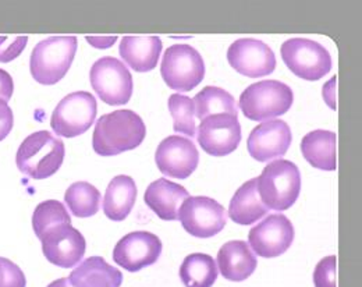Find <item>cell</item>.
<instances>
[{"instance_id": "cb8c5ba5", "label": "cell", "mask_w": 362, "mask_h": 287, "mask_svg": "<svg viewBox=\"0 0 362 287\" xmlns=\"http://www.w3.org/2000/svg\"><path fill=\"white\" fill-rule=\"evenodd\" d=\"M336 134L327 130H315L308 133L301 141V153L314 168L325 172L337 169Z\"/></svg>"}, {"instance_id": "d6a6232c", "label": "cell", "mask_w": 362, "mask_h": 287, "mask_svg": "<svg viewBox=\"0 0 362 287\" xmlns=\"http://www.w3.org/2000/svg\"><path fill=\"white\" fill-rule=\"evenodd\" d=\"M14 124L13 110L7 105V102L0 99V141H3L11 131Z\"/></svg>"}, {"instance_id": "e575fe53", "label": "cell", "mask_w": 362, "mask_h": 287, "mask_svg": "<svg viewBox=\"0 0 362 287\" xmlns=\"http://www.w3.org/2000/svg\"><path fill=\"white\" fill-rule=\"evenodd\" d=\"M47 287H74L71 285L70 279L69 278H62V279H57L54 282H52L50 285H47Z\"/></svg>"}, {"instance_id": "8992f818", "label": "cell", "mask_w": 362, "mask_h": 287, "mask_svg": "<svg viewBox=\"0 0 362 287\" xmlns=\"http://www.w3.org/2000/svg\"><path fill=\"white\" fill-rule=\"evenodd\" d=\"M160 74L169 88L179 93H188L204 80V59L197 49L189 45H172L163 54Z\"/></svg>"}, {"instance_id": "6da1fadb", "label": "cell", "mask_w": 362, "mask_h": 287, "mask_svg": "<svg viewBox=\"0 0 362 287\" xmlns=\"http://www.w3.org/2000/svg\"><path fill=\"white\" fill-rule=\"evenodd\" d=\"M145 136V123L136 112L120 109L100 116L96 122L92 148L100 156H115L138 148Z\"/></svg>"}, {"instance_id": "8fae6325", "label": "cell", "mask_w": 362, "mask_h": 287, "mask_svg": "<svg viewBox=\"0 0 362 287\" xmlns=\"http://www.w3.org/2000/svg\"><path fill=\"white\" fill-rule=\"evenodd\" d=\"M294 236V226L288 218L272 213L250 230L248 245L262 258H276L291 247Z\"/></svg>"}, {"instance_id": "ba28073f", "label": "cell", "mask_w": 362, "mask_h": 287, "mask_svg": "<svg viewBox=\"0 0 362 287\" xmlns=\"http://www.w3.org/2000/svg\"><path fill=\"white\" fill-rule=\"evenodd\" d=\"M98 103L87 91H77L64 96L50 117V126L59 137L74 139L90 130L95 122Z\"/></svg>"}, {"instance_id": "9c48e42d", "label": "cell", "mask_w": 362, "mask_h": 287, "mask_svg": "<svg viewBox=\"0 0 362 287\" xmlns=\"http://www.w3.org/2000/svg\"><path fill=\"white\" fill-rule=\"evenodd\" d=\"M280 54L290 71L307 81H317L332 70V56L327 49L311 40H288L281 45Z\"/></svg>"}, {"instance_id": "9a60e30c", "label": "cell", "mask_w": 362, "mask_h": 287, "mask_svg": "<svg viewBox=\"0 0 362 287\" xmlns=\"http://www.w3.org/2000/svg\"><path fill=\"white\" fill-rule=\"evenodd\" d=\"M162 254V241L149 232H132L119 240L113 250V261L129 272H138L153 265Z\"/></svg>"}, {"instance_id": "2e32d148", "label": "cell", "mask_w": 362, "mask_h": 287, "mask_svg": "<svg viewBox=\"0 0 362 287\" xmlns=\"http://www.w3.org/2000/svg\"><path fill=\"white\" fill-rule=\"evenodd\" d=\"M155 162L165 176L184 180L198 168L199 153L191 140L170 136L156 148Z\"/></svg>"}, {"instance_id": "3957f363", "label": "cell", "mask_w": 362, "mask_h": 287, "mask_svg": "<svg viewBox=\"0 0 362 287\" xmlns=\"http://www.w3.org/2000/svg\"><path fill=\"white\" fill-rule=\"evenodd\" d=\"M257 189L268 209L287 211L296 204L301 192L300 169L286 159L271 162L257 179Z\"/></svg>"}, {"instance_id": "4316f807", "label": "cell", "mask_w": 362, "mask_h": 287, "mask_svg": "<svg viewBox=\"0 0 362 287\" xmlns=\"http://www.w3.org/2000/svg\"><path fill=\"white\" fill-rule=\"evenodd\" d=\"M102 195L87 182L73 183L64 194V202L70 212L77 218H90L100 209Z\"/></svg>"}, {"instance_id": "7402d4cb", "label": "cell", "mask_w": 362, "mask_h": 287, "mask_svg": "<svg viewBox=\"0 0 362 287\" xmlns=\"http://www.w3.org/2000/svg\"><path fill=\"white\" fill-rule=\"evenodd\" d=\"M268 211L258 194L257 179H251L234 192L228 206V216L238 225L250 226L268 215Z\"/></svg>"}, {"instance_id": "e0dca14e", "label": "cell", "mask_w": 362, "mask_h": 287, "mask_svg": "<svg viewBox=\"0 0 362 287\" xmlns=\"http://www.w3.org/2000/svg\"><path fill=\"white\" fill-rule=\"evenodd\" d=\"M290 126L283 120H267L257 126L247 141L248 153L258 162H268L287 153L291 145Z\"/></svg>"}, {"instance_id": "52a82bcc", "label": "cell", "mask_w": 362, "mask_h": 287, "mask_svg": "<svg viewBox=\"0 0 362 287\" xmlns=\"http://www.w3.org/2000/svg\"><path fill=\"white\" fill-rule=\"evenodd\" d=\"M90 80L93 91L110 106L126 105L133 96V76L116 57L106 56L96 60L90 67Z\"/></svg>"}, {"instance_id": "f546056e", "label": "cell", "mask_w": 362, "mask_h": 287, "mask_svg": "<svg viewBox=\"0 0 362 287\" xmlns=\"http://www.w3.org/2000/svg\"><path fill=\"white\" fill-rule=\"evenodd\" d=\"M337 258L336 255L326 257L320 259L314 271V285L315 287H337Z\"/></svg>"}, {"instance_id": "ac0fdd59", "label": "cell", "mask_w": 362, "mask_h": 287, "mask_svg": "<svg viewBox=\"0 0 362 287\" xmlns=\"http://www.w3.org/2000/svg\"><path fill=\"white\" fill-rule=\"evenodd\" d=\"M216 265L227 281L243 282L255 272L258 261L248 242L243 240H233L221 247Z\"/></svg>"}, {"instance_id": "484cf974", "label": "cell", "mask_w": 362, "mask_h": 287, "mask_svg": "<svg viewBox=\"0 0 362 287\" xmlns=\"http://www.w3.org/2000/svg\"><path fill=\"white\" fill-rule=\"evenodd\" d=\"M194 100L195 116L202 122L214 115H231L238 116V109L231 94L219 87H205L198 93Z\"/></svg>"}, {"instance_id": "d4e9b609", "label": "cell", "mask_w": 362, "mask_h": 287, "mask_svg": "<svg viewBox=\"0 0 362 287\" xmlns=\"http://www.w3.org/2000/svg\"><path fill=\"white\" fill-rule=\"evenodd\" d=\"M180 279L185 287H212L218 279V265L208 254H189L180 266Z\"/></svg>"}, {"instance_id": "5bb4252c", "label": "cell", "mask_w": 362, "mask_h": 287, "mask_svg": "<svg viewBox=\"0 0 362 287\" xmlns=\"http://www.w3.org/2000/svg\"><path fill=\"white\" fill-rule=\"evenodd\" d=\"M41 241L46 259L64 269L78 265L87 250L84 236L71 225H59L47 230Z\"/></svg>"}, {"instance_id": "1f68e13d", "label": "cell", "mask_w": 362, "mask_h": 287, "mask_svg": "<svg viewBox=\"0 0 362 287\" xmlns=\"http://www.w3.org/2000/svg\"><path fill=\"white\" fill-rule=\"evenodd\" d=\"M28 44V38L23 35L0 37V63H10L17 59Z\"/></svg>"}, {"instance_id": "4fadbf2b", "label": "cell", "mask_w": 362, "mask_h": 287, "mask_svg": "<svg viewBox=\"0 0 362 287\" xmlns=\"http://www.w3.org/2000/svg\"><path fill=\"white\" fill-rule=\"evenodd\" d=\"M195 136L208 155L226 156L241 143V126L235 116L214 115L201 122Z\"/></svg>"}, {"instance_id": "7a4b0ae2", "label": "cell", "mask_w": 362, "mask_h": 287, "mask_svg": "<svg viewBox=\"0 0 362 287\" xmlns=\"http://www.w3.org/2000/svg\"><path fill=\"white\" fill-rule=\"evenodd\" d=\"M64 155L63 141L50 131L41 130L30 134L18 146L16 165L23 175L34 180H44L62 168Z\"/></svg>"}, {"instance_id": "83f0119b", "label": "cell", "mask_w": 362, "mask_h": 287, "mask_svg": "<svg viewBox=\"0 0 362 287\" xmlns=\"http://www.w3.org/2000/svg\"><path fill=\"white\" fill-rule=\"evenodd\" d=\"M59 225H71V216L60 201L47 199L35 208L33 228L38 239H42L47 230Z\"/></svg>"}, {"instance_id": "d6986e66", "label": "cell", "mask_w": 362, "mask_h": 287, "mask_svg": "<svg viewBox=\"0 0 362 287\" xmlns=\"http://www.w3.org/2000/svg\"><path fill=\"white\" fill-rule=\"evenodd\" d=\"M188 197L189 194L182 186L162 177L148 186L144 202L162 221H176L181 204Z\"/></svg>"}, {"instance_id": "836d02e7", "label": "cell", "mask_w": 362, "mask_h": 287, "mask_svg": "<svg viewBox=\"0 0 362 287\" xmlns=\"http://www.w3.org/2000/svg\"><path fill=\"white\" fill-rule=\"evenodd\" d=\"M14 93V83L11 76L0 69V99L8 102Z\"/></svg>"}, {"instance_id": "44dd1931", "label": "cell", "mask_w": 362, "mask_h": 287, "mask_svg": "<svg viewBox=\"0 0 362 287\" xmlns=\"http://www.w3.org/2000/svg\"><path fill=\"white\" fill-rule=\"evenodd\" d=\"M74 287H120L123 274L102 257H90L69 276Z\"/></svg>"}, {"instance_id": "277c9868", "label": "cell", "mask_w": 362, "mask_h": 287, "mask_svg": "<svg viewBox=\"0 0 362 287\" xmlns=\"http://www.w3.org/2000/svg\"><path fill=\"white\" fill-rule=\"evenodd\" d=\"M76 37H50L38 42L30 59L34 80L42 86H54L64 78L77 53Z\"/></svg>"}, {"instance_id": "4dcf8cb0", "label": "cell", "mask_w": 362, "mask_h": 287, "mask_svg": "<svg viewBox=\"0 0 362 287\" xmlns=\"http://www.w3.org/2000/svg\"><path fill=\"white\" fill-rule=\"evenodd\" d=\"M27 279L18 265L0 257V287H25Z\"/></svg>"}, {"instance_id": "7c38bea8", "label": "cell", "mask_w": 362, "mask_h": 287, "mask_svg": "<svg viewBox=\"0 0 362 287\" xmlns=\"http://www.w3.org/2000/svg\"><path fill=\"white\" fill-rule=\"evenodd\" d=\"M228 64L241 76L258 78L269 76L276 69V56L267 44L252 38H241L227 50Z\"/></svg>"}, {"instance_id": "f1b7e54d", "label": "cell", "mask_w": 362, "mask_h": 287, "mask_svg": "<svg viewBox=\"0 0 362 287\" xmlns=\"http://www.w3.org/2000/svg\"><path fill=\"white\" fill-rule=\"evenodd\" d=\"M169 112L173 117V129L176 133H181L184 136L195 137L197 127H195V106L194 100L188 96L173 94L169 96Z\"/></svg>"}, {"instance_id": "5b68a950", "label": "cell", "mask_w": 362, "mask_h": 287, "mask_svg": "<svg viewBox=\"0 0 362 287\" xmlns=\"http://www.w3.org/2000/svg\"><path fill=\"white\" fill-rule=\"evenodd\" d=\"M293 102L294 94L287 84L267 80L247 87L238 105L248 120L267 122L287 113Z\"/></svg>"}, {"instance_id": "603a6c76", "label": "cell", "mask_w": 362, "mask_h": 287, "mask_svg": "<svg viewBox=\"0 0 362 287\" xmlns=\"http://www.w3.org/2000/svg\"><path fill=\"white\" fill-rule=\"evenodd\" d=\"M136 194L138 190L134 179L126 175L116 176L109 183L103 197L105 215L115 222L124 221L134 208Z\"/></svg>"}, {"instance_id": "30bf717a", "label": "cell", "mask_w": 362, "mask_h": 287, "mask_svg": "<svg viewBox=\"0 0 362 287\" xmlns=\"http://www.w3.org/2000/svg\"><path fill=\"white\" fill-rule=\"evenodd\" d=\"M177 219L191 236L209 239L225 229L227 213L223 205L209 197H188L181 204Z\"/></svg>"}, {"instance_id": "ffe728a7", "label": "cell", "mask_w": 362, "mask_h": 287, "mask_svg": "<svg viewBox=\"0 0 362 287\" xmlns=\"http://www.w3.org/2000/svg\"><path fill=\"white\" fill-rule=\"evenodd\" d=\"M120 56L136 73H146L156 67L162 53L159 37H124L120 42Z\"/></svg>"}]
</instances>
